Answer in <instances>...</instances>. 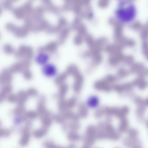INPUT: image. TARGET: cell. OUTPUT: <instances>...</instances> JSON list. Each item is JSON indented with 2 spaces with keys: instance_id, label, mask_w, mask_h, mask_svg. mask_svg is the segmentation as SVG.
<instances>
[{
  "instance_id": "cell-14",
  "label": "cell",
  "mask_w": 148,
  "mask_h": 148,
  "mask_svg": "<svg viewBox=\"0 0 148 148\" xmlns=\"http://www.w3.org/2000/svg\"><path fill=\"white\" fill-rule=\"evenodd\" d=\"M24 108L22 105H19L13 111L14 114L16 115L20 116L23 112Z\"/></svg>"
},
{
  "instance_id": "cell-15",
  "label": "cell",
  "mask_w": 148,
  "mask_h": 148,
  "mask_svg": "<svg viewBox=\"0 0 148 148\" xmlns=\"http://www.w3.org/2000/svg\"><path fill=\"white\" fill-rule=\"evenodd\" d=\"M10 133V131L8 130L0 129V137L2 136L7 137L9 135Z\"/></svg>"
},
{
  "instance_id": "cell-16",
  "label": "cell",
  "mask_w": 148,
  "mask_h": 148,
  "mask_svg": "<svg viewBox=\"0 0 148 148\" xmlns=\"http://www.w3.org/2000/svg\"><path fill=\"white\" fill-rule=\"evenodd\" d=\"M8 101L11 102H16V95L15 94H10L7 97Z\"/></svg>"
},
{
  "instance_id": "cell-3",
  "label": "cell",
  "mask_w": 148,
  "mask_h": 148,
  "mask_svg": "<svg viewBox=\"0 0 148 148\" xmlns=\"http://www.w3.org/2000/svg\"><path fill=\"white\" fill-rule=\"evenodd\" d=\"M16 57L19 59L27 60L31 56L30 48L25 46L21 45L15 51L14 53Z\"/></svg>"
},
{
  "instance_id": "cell-12",
  "label": "cell",
  "mask_w": 148,
  "mask_h": 148,
  "mask_svg": "<svg viewBox=\"0 0 148 148\" xmlns=\"http://www.w3.org/2000/svg\"><path fill=\"white\" fill-rule=\"evenodd\" d=\"M23 134L19 140V143L22 145H25L27 143L28 140L29 135L25 131L23 132Z\"/></svg>"
},
{
  "instance_id": "cell-7",
  "label": "cell",
  "mask_w": 148,
  "mask_h": 148,
  "mask_svg": "<svg viewBox=\"0 0 148 148\" xmlns=\"http://www.w3.org/2000/svg\"><path fill=\"white\" fill-rule=\"evenodd\" d=\"M49 56L47 53L45 52H41L37 55L35 60L38 64L42 66L49 63Z\"/></svg>"
},
{
  "instance_id": "cell-9",
  "label": "cell",
  "mask_w": 148,
  "mask_h": 148,
  "mask_svg": "<svg viewBox=\"0 0 148 148\" xmlns=\"http://www.w3.org/2000/svg\"><path fill=\"white\" fill-rule=\"evenodd\" d=\"M12 11L14 16L17 19H24L26 16L20 7L13 9Z\"/></svg>"
},
{
  "instance_id": "cell-5",
  "label": "cell",
  "mask_w": 148,
  "mask_h": 148,
  "mask_svg": "<svg viewBox=\"0 0 148 148\" xmlns=\"http://www.w3.org/2000/svg\"><path fill=\"white\" fill-rule=\"evenodd\" d=\"M29 66L27 60L18 61L12 64L9 68V69L13 73H21L26 70Z\"/></svg>"
},
{
  "instance_id": "cell-21",
  "label": "cell",
  "mask_w": 148,
  "mask_h": 148,
  "mask_svg": "<svg viewBox=\"0 0 148 148\" xmlns=\"http://www.w3.org/2000/svg\"><path fill=\"white\" fill-rule=\"evenodd\" d=\"M0 125H1V122H0Z\"/></svg>"
},
{
  "instance_id": "cell-20",
  "label": "cell",
  "mask_w": 148,
  "mask_h": 148,
  "mask_svg": "<svg viewBox=\"0 0 148 148\" xmlns=\"http://www.w3.org/2000/svg\"><path fill=\"white\" fill-rule=\"evenodd\" d=\"M1 13H2V10H1V7L0 6V15L1 14Z\"/></svg>"
},
{
  "instance_id": "cell-10",
  "label": "cell",
  "mask_w": 148,
  "mask_h": 148,
  "mask_svg": "<svg viewBox=\"0 0 148 148\" xmlns=\"http://www.w3.org/2000/svg\"><path fill=\"white\" fill-rule=\"evenodd\" d=\"M4 52L8 54H11L14 53L15 50L14 47L10 44H6L4 45L3 48Z\"/></svg>"
},
{
  "instance_id": "cell-17",
  "label": "cell",
  "mask_w": 148,
  "mask_h": 148,
  "mask_svg": "<svg viewBox=\"0 0 148 148\" xmlns=\"http://www.w3.org/2000/svg\"><path fill=\"white\" fill-rule=\"evenodd\" d=\"M22 73L24 77L26 79H29L30 77V73L27 69L23 71Z\"/></svg>"
},
{
  "instance_id": "cell-8",
  "label": "cell",
  "mask_w": 148,
  "mask_h": 148,
  "mask_svg": "<svg viewBox=\"0 0 148 148\" xmlns=\"http://www.w3.org/2000/svg\"><path fill=\"white\" fill-rule=\"evenodd\" d=\"M16 95V103L18 105H22L26 100L27 94L24 91H21Z\"/></svg>"
},
{
  "instance_id": "cell-18",
  "label": "cell",
  "mask_w": 148,
  "mask_h": 148,
  "mask_svg": "<svg viewBox=\"0 0 148 148\" xmlns=\"http://www.w3.org/2000/svg\"><path fill=\"white\" fill-rule=\"evenodd\" d=\"M7 95L0 91V103L3 102L6 98Z\"/></svg>"
},
{
  "instance_id": "cell-6",
  "label": "cell",
  "mask_w": 148,
  "mask_h": 148,
  "mask_svg": "<svg viewBox=\"0 0 148 148\" xmlns=\"http://www.w3.org/2000/svg\"><path fill=\"white\" fill-rule=\"evenodd\" d=\"M42 71L44 75L48 77L55 76L58 72L56 66L54 64L49 63L42 66Z\"/></svg>"
},
{
  "instance_id": "cell-11",
  "label": "cell",
  "mask_w": 148,
  "mask_h": 148,
  "mask_svg": "<svg viewBox=\"0 0 148 148\" xmlns=\"http://www.w3.org/2000/svg\"><path fill=\"white\" fill-rule=\"evenodd\" d=\"M99 103L98 98L95 96H93L90 97L88 101V105L91 107H95L97 106Z\"/></svg>"
},
{
  "instance_id": "cell-1",
  "label": "cell",
  "mask_w": 148,
  "mask_h": 148,
  "mask_svg": "<svg viewBox=\"0 0 148 148\" xmlns=\"http://www.w3.org/2000/svg\"><path fill=\"white\" fill-rule=\"evenodd\" d=\"M114 15L116 19L121 24L131 23L136 18L137 7L131 0H121L116 8Z\"/></svg>"
},
{
  "instance_id": "cell-19",
  "label": "cell",
  "mask_w": 148,
  "mask_h": 148,
  "mask_svg": "<svg viewBox=\"0 0 148 148\" xmlns=\"http://www.w3.org/2000/svg\"><path fill=\"white\" fill-rule=\"evenodd\" d=\"M8 0L9 1H10V2H12V3L13 2H15L16 1H18V0Z\"/></svg>"
},
{
  "instance_id": "cell-4",
  "label": "cell",
  "mask_w": 148,
  "mask_h": 148,
  "mask_svg": "<svg viewBox=\"0 0 148 148\" xmlns=\"http://www.w3.org/2000/svg\"><path fill=\"white\" fill-rule=\"evenodd\" d=\"M13 74L9 68L3 69L0 73V85L3 86L10 84L13 79Z\"/></svg>"
},
{
  "instance_id": "cell-2",
  "label": "cell",
  "mask_w": 148,
  "mask_h": 148,
  "mask_svg": "<svg viewBox=\"0 0 148 148\" xmlns=\"http://www.w3.org/2000/svg\"><path fill=\"white\" fill-rule=\"evenodd\" d=\"M5 27L7 30L17 38H23L28 33V29L24 25L18 26L12 23H8L6 25Z\"/></svg>"
},
{
  "instance_id": "cell-13",
  "label": "cell",
  "mask_w": 148,
  "mask_h": 148,
  "mask_svg": "<svg viewBox=\"0 0 148 148\" xmlns=\"http://www.w3.org/2000/svg\"><path fill=\"white\" fill-rule=\"evenodd\" d=\"M2 6L5 9L10 10L13 9L12 3L8 0H5L2 3Z\"/></svg>"
}]
</instances>
